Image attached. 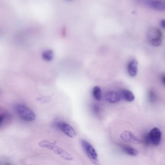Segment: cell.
<instances>
[{"label":"cell","instance_id":"cell-1","mask_svg":"<svg viewBox=\"0 0 165 165\" xmlns=\"http://www.w3.org/2000/svg\"><path fill=\"white\" fill-rule=\"evenodd\" d=\"M39 146L50 150L56 154L59 155L65 160L71 161L73 160V157L62 148L59 147L54 143L48 141L44 140L39 143Z\"/></svg>","mask_w":165,"mask_h":165},{"label":"cell","instance_id":"cell-2","mask_svg":"<svg viewBox=\"0 0 165 165\" xmlns=\"http://www.w3.org/2000/svg\"><path fill=\"white\" fill-rule=\"evenodd\" d=\"M15 110L19 117L25 121H32L36 119V116L34 112L25 105H17Z\"/></svg>","mask_w":165,"mask_h":165},{"label":"cell","instance_id":"cell-3","mask_svg":"<svg viewBox=\"0 0 165 165\" xmlns=\"http://www.w3.org/2000/svg\"><path fill=\"white\" fill-rule=\"evenodd\" d=\"M162 133L159 128H155L152 129L144 138L145 142L154 146L159 145L161 141Z\"/></svg>","mask_w":165,"mask_h":165},{"label":"cell","instance_id":"cell-4","mask_svg":"<svg viewBox=\"0 0 165 165\" xmlns=\"http://www.w3.org/2000/svg\"><path fill=\"white\" fill-rule=\"evenodd\" d=\"M81 143L82 147L90 160L96 165H99L97 155L93 146L85 140H82Z\"/></svg>","mask_w":165,"mask_h":165},{"label":"cell","instance_id":"cell-5","mask_svg":"<svg viewBox=\"0 0 165 165\" xmlns=\"http://www.w3.org/2000/svg\"><path fill=\"white\" fill-rule=\"evenodd\" d=\"M57 126L64 133L71 138H73L77 135L74 129L67 123L59 122L57 123Z\"/></svg>","mask_w":165,"mask_h":165},{"label":"cell","instance_id":"cell-6","mask_svg":"<svg viewBox=\"0 0 165 165\" xmlns=\"http://www.w3.org/2000/svg\"><path fill=\"white\" fill-rule=\"evenodd\" d=\"M120 137L121 139L125 142L135 144H139L141 143V141L129 131L123 132L121 134Z\"/></svg>","mask_w":165,"mask_h":165},{"label":"cell","instance_id":"cell-7","mask_svg":"<svg viewBox=\"0 0 165 165\" xmlns=\"http://www.w3.org/2000/svg\"><path fill=\"white\" fill-rule=\"evenodd\" d=\"M121 97V96L120 93L115 91H109L106 95L107 101L111 103H115L119 102Z\"/></svg>","mask_w":165,"mask_h":165},{"label":"cell","instance_id":"cell-8","mask_svg":"<svg viewBox=\"0 0 165 165\" xmlns=\"http://www.w3.org/2000/svg\"><path fill=\"white\" fill-rule=\"evenodd\" d=\"M145 3L152 8L158 10H165V2L158 1H147Z\"/></svg>","mask_w":165,"mask_h":165},{"label":"cell","instance_id":"cell-9","mask_svg":"<svg viewBox=\"0 0 165 165\" xmlns=\"http://www.w3.org/2000/svg\"><path fill=\"white\" fill-rule=\"evenodd\" d=\"M138 62L136 60L132 61L128 66V70L129 75L132 77L135 76L137 72Z\"/></svg>","mask_w":165,"mask_h":165},{"label":"cell","instance_id":"cell-10","mask_svg":"<svg viewBox=\"0 0 165 165\" xmlns=\"http://www.w3.org/2000/svg\"><path fill=\"white\" fill-rule=\"evenodd\" d=\"M11 120V116L10 114L7 112H4L0 116V127H1L5 124H8Z\"/></svg>","mask_w":165,"mask_h":165},{"label":"cell","instance_id":"cell-11","mask_svg":"<svg viewBox=\"0 0 165 165\" xmlns=\"http://www.w3.org/2000/svg\"><path fill=\"white\" fill-rule=\"evenodd\" d=\"M122 95L124 100L128 102L133 101L135 97L132 92L128 90H124L122 92Z\"/></svg>","mask_w":165,"mask_h":165},{"label":"cell","instance_id":"cell-12","mask_svg":"<svg viewBox=\"0 0 165 165\" xmlns=\"http://www.w3.org/2000/svg\"><path fill=\"white\" fill-rule=\"evenodd\" d=\"M123 150L125 153L128 155L135 156L138 155V151L135 148L128 146L124 147Z\"/></svg>","mask_w":165,"mask_h":165},{"label":"cell","instance_id":"cell-13","mask_svg":"<svg viewBox=\"0 0 165 165\" xmlns=\"http://www.w3.org/2000/svg\"><path fill=\"white\" fill-rule=\"evenodd\" d=\"M93 96L98 101H100L102 99V92L100 88L98 86H96L93 89Z\"/></svg>","mask_w":165,"mask_h":165},{"label":"cell","instance_id":"cell-14","mask_svg":"<svg viewBox=\"0 0 165 165\" xmlns=\"http://www.w3.org/2000/svg\"><path fill=\"white\" fill-rule=\"evenodd\" d=\"M151 44L155 47H158L162 43V39L160 38H155L151 39Z\"/></svg>","mask_w":165,"mask_h":165},{"label":"cell","instance_id":"cell-15","mask_svg":"<svg viewBox=\"0 0 165 165\" xmlns=\"http://www.w3.org/2000/svg\"><path fill=\"white\" fill-rule=\"evenodd\" d=\"M52 53L51 52L47 51L45 52L44 55H45V57L47 59H50L52 57Z\"/></svg>","mask_w":165,"mask_h":165},{"label":"cell","instance_id":"cell-16","mask_svg":"<svg viewBox=\"0 0 165 165\" xmlns=\"http://www.w3.org/2000/svg\"><path fill=\"white\" fill-rule=\"evenodd\" d=\"M161 24L163 28L165 29V19L162 21Z\"/></svg>","mask_w":165,"mask_h":165},{"label":"cell","instance_id":"cell-17","mask_svg":"<svg viewBox=\"0 0 165 165\" xmlns=\"http://www.w3.org/2000/svg\"><path fill=\"white\" fill-rule=\"evenodd\" d=\"M163 81L164 84L165 86V76L163 77Z\"/></svg>","mask_w":165,"mask_h":165},{"label":"cell","instance_id":"cell-18","mask_svg":"<svg viewBox=\"0 0 165 165\" xmlns=\"http://www.w3.org/2000/svg\"><path fill=\"white\" fill-rule=\"evenodd\" d=\"M10 165V164H7V165Z\"/></svg>","mask_w":165,"mask_h":165}]
</instances>
